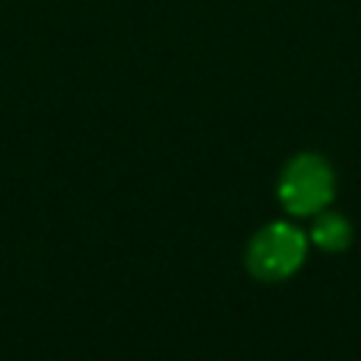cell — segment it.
<instances>
[{
    "label": "cell",
    "mask_w": 361,
    "mask_h": 361,
    "mask_svg": "<svg viewBox=\"0 0 361 361\" xmlns=\"http://www.w3.org/2000/svg\"><path fill=\"white\" fill-rule=\"evenodd\" d=\"M307 248L310 237L299 226L274 220L251 237L245 248V268L259 282H285L305 265Z\"/></svg>",
    "instance_id": "cell-2"
},
{
    "label": "cell",
    "mask_w": 361,
    "mask_h": 361,
    "mask_svg": "<svg viewBox=\"0 0 361 361\" xmlns=\"http://www.w3.org/2000/svg\"><path fill=\"white\" fill-rule=\"evenodd\" d=\"M310 243L327 254H341L350 248L353 243V226L350 220L341 214V212H333V209H324L313 217V226H310Z\"/></svg>",
    "instance_id": "cell-3"
},
{
    "label": "cell",
    "mask_w": 361,
    "mask_h": 361,
    "mask_svg": "<svg viewBox=\"0 0 361 361\" xmlns=\"http://www.w3.org/2000/svg\"><path fill=\"white\" fill-rule=\"evenodd\" d=\"M279 206L293 217H316L336 197V172L324 155L299 152L276 178Z\"/></svg>",
    "instance_id": "cell-1"
}]
</instances>
